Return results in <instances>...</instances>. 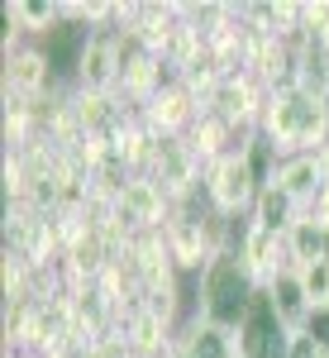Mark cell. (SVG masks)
Masks as SVG:
<instances>
[{
  "instance_id": "cell-16",
  "label": "cell",
  "mask_w": 329,
  "mask_h": 358,
  "mask_svg": "<svg viewBox=\"0 0 329 358\" xmlns=\"http://www.w3.org/2000/svg\"><path fill=\"white\" fill-rule=\"evenodd\" d=\"M5 24L20 34H53L62 29V0H10Z\"/></svg>"
},
{
  "instance_id": "cell-11",
  "label": "cell",
  "mask_w": 329,
  "mask_h": 358,
  "mask_svg": "<svg viewBox=\"0 0 329 358\" xmlns=\"http://www.w3.org/2000/svg\"><path fill=\"white\" fill-rule=\"evenodd\" d=\"M172 82V72H167L163 57L143 53L138 43H124V67H119V96L134 106V110H143L163 86Z\"/></svg>"
},
{
  "instance_id": "cell-12",
  "label": "cell",
  "mask_w": 329,
  "mask_h": 358,
  "mask_svg": "<svg viewBox=\"0 0 329 358\" xmlns=\"http://www.w3.org/2000/svg\"><path fill=\"white\" fill-rule=\"evenodd\" d=\"M177 354L182 358H244V344H239V330H224V325H210V320L191 315L177 330Z\"/></svg>"
},
{
  "instance_id": "cell-7",
  "label": "cell",
  "mask_w": 329,
  "mask_h": 358,
  "mask_svg": "<svg viewBox=\"0 0 329 358\" xmlns=\"http://www.w3.org/2000/svg\"><path fill=\"white\" fill-rule=\"evenodd\" d=\"M119 67H124V38L105 29V34H91L82 48H77V82L82 91H119Z\"/></svg>"
},
{
  "instance_id": "cell-4",
  "label": "cell",
  "mask_w": 329,
  "mask_h": 358,
  "mask_svg": "<svg viewBox=\"0 0 329 358\" xmlns=\"http://www.w3.org/2000/svg\"><path fill=\"white\" fill-rule=\"evenodd\" d=\"M148 177L167 192L172 206H187L205 187V163H200V153H196L187 138H158V153L148 163Z\"/></svg>"
},
{
  "instance_id": "cell-19",
  "label": "cell",
  "mask_w": 329,
  "mask_h": 358,
  "mask_svg": "<svg viewBox=\"0 0 329 358\" xmlns=\"http://www.w3.org/2000/svg\"><path fill=\"white\" fill-rule=\"evenodd\" d=\"M187 143L200 153V163L210 167V163H219L224 153H234V129H229L224 120H215V115H200L191 124V134H187Z\"/></svg>"
},
{
  "instance_id": "cell-22",
  "label": "cell",
  "mask_w": 329,
  "mask_h": 358,
  "mask_svg": "<svg viewBox=\"0 0 329 358\" xmlns=\"http://www.w3.org/2000/svg\"><path fill=\"white\" fill-rule=\"evenodd\" d=\"M5 358H38V354H5Z\"/></svg>"
},
{
  "instance_id": "cell-8",
  "label": "cell",
  "mask_w": 329,
  "mask_h": 358,
  "mask_svg": "<svg viewBox=\"0 0 329 358\" xmlns=\"http://www.w3.org/2000/svg\"><path fill=\"white\" fill-rule=\"evenodd\" d=\"M115 210L124 215V224H129L134 234L167 229V220H172V201H167V192L148 172H134V177H129V187L115 196Z\"/></svg>"
},
{
  "instance_id": "cell-2",
  "label": "cell",
  "mask_w": 329,
  "mask_h": 358,
  "mask_svg": "<svg viewBox=\"0 0 329 358\" xmlns=\"http://www.w3.org/2000/svg\"><path fill=\"white\" fill-rule=\"evenodd\" d=\"M258 282L248 277V268L239 263L234 248H224L210 258V268L200 273V301H196V315L210 320V325H224V330H239L244 315L258 301Z\"/></svg>"
},
{
  "instance_id": "cell-5",
  "label": "cell",
  "mask_w": 329,
  "mask_h": 358,
  "mask_svg": "<svg viewBox=\"0 0 329 358\" xmlns=\"http://www.w3.org/2000/svg\"><path fill=\"white\" fill-rule=\"evenodd\" d=\"M263 106H268V86L258 77H248V72H239V77H219L215 96L205 101V115L224 120L229 129H258Z\"/></svg>"
},
{
  "instance_id": "cell-13",
  "label": "cell",
  "mask_w": 329,
  "mask_h": 358,
  "mask_svg": "<svg viewBox=\"0 0 329 358\" xmlns=\"http://www.w3.org/2000/svg\"><path fill=\"white\" fill-rule=\"evenodd\" d=\"M272 182L291 196L301 210H310V206L320 201V192L329 187V167H325V158H320V153H301V158H286V163L277 167Z\"/></svg>"
},
{
  "instance_id": "cell-9",
  "label": "cell",
  "mask_w": 329,
  "mask_h": 358,
  "mask_svg": "<svg viewBox=\"0 0 329 358\" xmlns=\"http://www.w3.org/2000/svg\"><path fill=\"white\" fill-rule=\"evenodd\" d=\"M138 115H143V124H148L158 138H187V134H191V124H196L205 110L196 106V96H191L182 82H167Z\"/></svg>"
},
{
  "instance_id": "cell-6",
  "label": "cell",
  "mask_w": 329,
  "mask_h": 358,
  "mask_svg": "<svg viewBox=\"0 0 329 358\" xmlns=\"http://www.w3.org/2000/svg\"><path fill=\"white\" fill-rule=\"evenodd\" d=\"M234 253H239V263L248 268V277H253L258 287H268L272 277H282L286 268H291V248H286V234H277V229H263V224H253V220L239 224V244H234Z\"/></svg>"
},
{
  "instance_id": "cell-3",
  "label": "cell",
  "mask_w": 329,
  "mask_h": 358,
  "mask_svg": "<svg viewBox=\"0 0 329 358\" xmlns=\"http://www.w3.org/2000/svg\"><path fill=\"white\" fill-rule=\"evenodd\" d=\"M258 192H263V182H258L248 153H224L219 163L205 167V201H210V210L224 215V220H239V215L253 220Z\"/></svg>"
},
{
  "instance_id": "cell-1",
  "label": "cell",
  "mask_w": 329,
  "mask_h": 358,
  "mask_svg": "<svg viewBox=\"0 0 329 358\" xmlns=\"http://www.w3.org/2000/svg\"><path fill=\"white\" fill-rule=\"evenodd\" d=\"M258 134L272 143V153L286 158H301V153H320L329 143V106L325 96L301 91V86H286V91H268V106L258 120Z\"/></svg>"
},
{
  "instance_id": "cell-21",
  "label": "cell",
  "mask_w": 329,
  "mask_h": 358,
  "mask_svg": "<svg viewBox=\"0 0 329 358\" xmlns=\"http://www.w3.org/2000/svg\"><path fill=\"white\" fill-rule=\"evenodd\" d=\"M320 96H325V106H329V72H325V91H320Z\"/></svg>"
},
{
  "instance_id": "cell-15",
  "label": "cell",
  "mask_w": 329,
  "mask_h": 358,
  "mask_svg": "<svg viewBox=\"0 0 329 358\" xmlns=\"http://www.w3.org/2000/svg\"><path fill=\"white\" fill-rule=\"evenodd\" d=\"M115 148H119V158L134 167V172H148L153 153H158V134L143 124L138 110H129L124 120H119V129H115Z\"/></svg>"
},
{
  "instance_id": "cell-20",
  "label": "cell",
  "mask_w": 329,
  "mask_h": 358,
  "mask_svg": "<svg viewBox=\"0 0 329 358\" xmlns=\"http://www.w3.org/2000/svg\"><path fill=\"white\" fill-rule=\"evenodd\" d=\"M296 273H301V287H305V296H310V306H315V310H329V258L305 263Z\"/></svg>"
},
{
  "instance_id": "cell-10",
  "label": "cell",
  "mask_w": 329,
  "mask_h": 358,
  "mask_svg": "<svg viewBox=\"0 0 329 358\" xmlns=\"http://www.w3.org/2000/svg\"><path fill=\"white\" fill-rule=\"evenodd\" d=\"M5 96H15V101H48L53 96V57L43 53V48H15V53H5Z\"/></svg>"
},
{
  "instance_id": "cell-14",
  "label": "cell",
  "mask_w": 329,
  "mask_h": 358,
  "mask_svg": "<svg viewBox=\"0 0 329 358\" xmlns=\"http://www.w3.org/2000/svg\"><path fill=\"white\" fill-rule=\"evenodd\" d=\"M263 292H268V301H272L277 320H282V325H286L291 334H305V330H310V320H315V306H310V296H305L301 273H296V268H286L282 277H272Z\"/></svg>"
},
{
  "instance_id": "cell-18",
  "label": "cell",
  "mask_w": 329,
  "mask_h": 358,
  "mask_svg": "<svg viewBox=\"0 0 329 358\" xmlns=\"http://www.w3.org/2000/svg\"><path fill=\"white\" fill-rule=\"evenodd\" d=\"M305 210L291 201V196L282 192L277 182H268L263 192H258V206H253V224H263V229H277V234H286L291 224L301 220Z\"/></svg>"
},
{
  "instance_id": "cell-17",
  "label": "cell",
  "mask_w": 329,
  "mask_h": 358,
  "mask_svg": "<svg viewBox=\"0 0 329 358\" xmlns=\"http://www.w3.org/2000/svg\"><path fill=\"white\" fill-rule=\"evenodd\" d=\"M286 248H291V268H305V263L329 258V224H320L315 215H301V220L286 229Z\"/></svg>"
}]
</instances>
